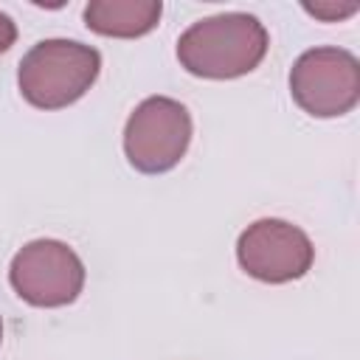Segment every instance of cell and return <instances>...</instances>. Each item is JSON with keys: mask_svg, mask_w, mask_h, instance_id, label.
Listing matches in <instances>:
<instances>
[{"mask_svg": "<svg viewBox=\"0 0 360 360\" xmlns=\"http://www.w3.org/2000/svg\"><path fill=\"white\" fill-rule=\"evenodd\" d=\"M267 45V31L253 14L231 11L188 25L177 39V59L194 76L236 79L259 68Z\"/></svg>", "mask_w": 360, "mask_h": 360, "instance_id": "cell-1", "label": "cell"}, {"mask_svg": "<svg viewBox=\"0 0 360 360\" xmlns=\"http://www.w3.org/2000/svg\"><path fill=\"white\" fill-rule=\"evenodd\" d=\"M101 70L96 48L76 39H42L22 59L17 70L20 93L39 110H59L79 101Z\"/></svg>", "mask_w": 360, "mask_h": 360, "instance_id": "cell-2", "label": "cell"}, {"mask_svg": "<svg viewBox=\"0 0 360 360\" xmlns=\"http://www.w3.org/2000/svg\"><path fill=\"white\" fill-rule=\"evenodd\" d=\"M191 141L188 110L166 96L143 98L124 127L127 160L143 174H160L180 163Z\"/></svg>", "mask_w": 360, "mask_h": 360, "instance_id": "cell-3", "label": "cell"}, {"mask_svg": "<svg viewBox=\"0 0 360 360\" xmlns=\"http://www.w3.org/2000/svg\"><path fill=\"white\" fill-rule=\"evenodd\" d=\"M295 104L315 118H335L360 101V62L343 48H312L290 70Z\"/></svg>", "mask_w": 360, "mask_h": 360, "instance_id": "cell-4", "label": "cell"}, {"mask_svg": "<svg viewBox=\"0 0 360 360\" xmlns=\"http://www.w3.org/2000/svg\"><path fill=\"white\" fill-rule=\"evenodd\" d=\"M14 292L34 307H65L73 304L84 287V264L56 239H37L17 250L8 267Z\"/></svg>", "mask_w": 360, "mask_h": 360, "instance_id": "cell-5", "label": "cell"}, {"mask_svg": "<svg viewBox=\"0 0 360 360\" xmlns=\"http://www.w3.org/2000/svg\"><path fill=\"white\" fill-rule=\"evenodd\" d=\"M242 270L267 284L301 278L315 259L309 236L284 219H259L248 225L236 242Z\"/></svg>", "mask_w": 360, "mask_h": 360, "instance_id": "cell-6", "label": "cell"}, {"mask_svg": "<svg viewBox=\"0 0 360 360\" xmlns=\"http://www.w3.org/2000/svg\"><path fill=\"white\" fill-rule=\"evenodd\" d=\"M160 0H93L84 6V22L101 37H141L160 20Z\"/></svg>", "mask_w": 360, "mask_h": 360, "instance_id": "cell-7", "label": "cell"}, {"mask_svg": "<svg viewBox=\"0 0 360 360\" xmlns=\"http://www.w3.org/2000/svg\"><path fill=\"white\" fill-rule=\"evenodd\" d=\"M309 14H315V17H321V20H340V17H346V14H352V11H357V3H315V6H304Z\"/></svg>", "mask_w": 360, "mask_h": 360, "instance_id": "cell-8", "label": "cell"}, {"mask_svg": "<svg viewBox=\"0 0 360 360\" xmlns=\"http://www.w3.org/2000/svg\"><path fill=\"white\" fill-rule=\"evenodd\" d=\"M14 39H17V25H14V20L8 14L0 11V53L8 51L14 45Z\"/></svg>", "mask_w": 360, "mask_h": 360, "instance_id": "cell-9", "label": "cell"}, {"mask_svg": "<svg viewBox=\"0 0 360 360\" xmlns=\"http://www.w3.org/2000/svg\"><path fill=\"white\" fill-rule=\"evenodd\" d=\"M0 340H3V323H0Z\"/></svg>", "mask_w": 360, "mask_h": 360, "instance_id": "cell-10", "label": "cell"}]
</instances>
